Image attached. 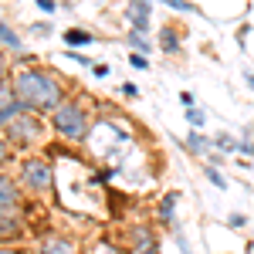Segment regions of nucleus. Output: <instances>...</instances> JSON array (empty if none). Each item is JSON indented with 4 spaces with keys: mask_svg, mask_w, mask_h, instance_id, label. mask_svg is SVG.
<instances>
[{
    "mask_svg": "<svg viewBox=\"0 0 254 254\" xmlns=\"http://www.w3.org/2000/svg\"><path fill=\"white\" fill-rule=\"evenodd\" d=\"M14 85V95L24 109H38V112H55L61 105V85L48 71H38V68H24L17 71V78L10 81Z\"/></svg>",
    "mask_w": 254,
    "mask_h": 254,
    "instance_id": "nucleus-1",
    "label": "nucleus"
},
{
    "mask_svg": "<svg viewBox=\"0 0 254 254\" xmlns=\"http://www.w3.org/2000/svg\"><path fill=\"white\" fill-rule=\"evenodd\" d=\"M51 122L64 139H85V132H88V119H85V109L78 102H61L55 109V116H51Z\"/></svg>",
    "mask_w": 254,
    "mask_h": 254,
    "instance_id": "nucleus-2",
    "label": "nucleus"
},
{
    "mask_svg": "<svg viewBox=\"0 0 254 254\" xmlns=\"http://www.w3.org/2000/svg\"><path fill=\"white\" fill-rule=\"evenodd\" d=\"M7 136L14 139V142H20V146H31V142L41 139V122L31 112H20L17 119L7 122Z\"/></svg>",
    "mask_w": 254,
    "mask_h": 254,
    "instance_id": "nucleus-3",
    "label": "nucleus"
},
{
    "mask_svg": "<svg viewBox=\"0 0 254 254\" xmlns=\"http://www.w3.org/2000/svg\"><path fill=\"white\" fill-rule=\"evenodd\" d=\"M20 180L31 187V190H48L51 187V166L44 159H27L24 170H20Z\"/></svg>",
    "mask_w": 254,
    "mask_h": 254,
    "instance_id": "nucleus-4",
    "label": "nucleus"
},
{
    "mask_svg": "<svg viewBox=\"0 0 254 254\" xmlns=\"http://www.w3.org/2000/svg\"><path fill=\"white\" fill-rule=\"evenodd\" d=\"M17 200H20V193H17V183H14L10 176H0V214L14 210V207H17Z\"/></svg>",
    "mask_w": 254,
    "mask_h": 254,
    "instance_id": "nucleus-5",
    "label": "nucleus"
},
{
    "mask_svg": "<svg viewBox=\"0 0 254 254\" xmlns=\"http://www.w3.org/2000/svg\"><path fill=\"white\" fill-rule=\"evenodd\" d=\"M38 254H75V244L68 241V237H44L38 244Z\"/></svg>",
    "mask_w": 254,
    "mask_h": 254,
    "instance_id": "nucleus-6",
    "label": "nucleus"
},
{
    "mask_svg": "<svg viewBox=\"0 0 254 254\" xmlns=\"http://www.w3.org/2000/svg\"><path fill=\"white\" fill-rule=\"evenodd\" d=\"M132 244H136V254H156V237L146 227H132Z\"/></svg>",
    "mask_w": 254,
    "mask_h": 254,
    "instance_id": "nucleus-7",
    "label": "nucleus"
},
{
    "mask_svg": "<svg viewBox=\"0 0 254 254\" xmlns=\"http://www.w3.org/2000/svg\"><path fill=\"white\" fill-rule=\"evenodd\" d=\"M20 102H17V95H14V85H3L0 81V116L3 112H10V109H17Z\"/></svg>",
    "mask_w": 254,
    "mask_h": 254,
    "instance_id": "nucleus-8",
    "label": "nucleus"
},
{
    "mask_svg": "<svg viewBox=\"0 0 254 254\" xmlns=\"http://www.w3.org/2000/svg\"><path fill=\"white\" fill-rule=\"evenodd\" d=\"M24 227H20L17 217H0V237H17Z\"/></svg>",
    "mask_w": 254,
    "mask_h": 254,
    "instance_id": "nucleus-9",
    "label": "nucleus"
},
{
    "mask_svg": "<svg viewBox=\"0 0 254 254\" xmlns=\"http://www.w3.org/2000/svg\"><path fill=\"white\" fill-rule=\"evenodd\" d=\"M146 14H149V3H136L132 7V24H136L139 31H146Z\"/></svg>",
    "mask_w": 254,
    "mask_h": 254,
    "instance_id": "nucleus-10",
    "label": "nucleus"
},
{
    "mask_svg": "<svg viewBox=\"0 0 254 254\" xmlns=\"http://www.w3.org/2000/svg\"><path fill=\"white\" fill-rule=\"evenodd\" d=\"M0 41H3V44H10V48H20V38L10 34V27H7L3 20H0Z\"/></svg>",
    "mask_w": 254,
    "mask_h": 254,
    "instance_id": "nucleus-11",
    "label": "nucleus"
},
{
    "mask_svg": "<svg viewBox=\"0 0 254 254\" xmlns=\"http://www.w3.org/2000/svg\"><path fill=\"white\" fill-rule=\"evenodd\" d=\"M187 146H190V149H193V153H203V149H207V142H203V136H187Z\"/></svg>",
    "mask_w": 254,
    "mask_h": 254,
    "instance_id": "nucleus-12",
    "label": "nucleus"
},
{
    "mask_svg": "<svg viewBox=\"0 0 254 254\" xmlns=\"http://www.w3.org/2000/svg\"><path fill=\"white\" fill-rule=\"evenodd\" d=\"M64 41H68V44H88V34H81V31H68V34H64Z\"/></svg>",
    "mask_w": 254,
    "mask_h": 254,
    "instance_id": "nucleus-13",
    "label": "nucleus"
},
{
    "mask_svg": "<svg viewBox=\"0 0 254 254\" xmlns=\"http://www.w3.org/2000/svg\"><path fill=\"white\" fill-rule=\"evenodd\" d=\"M173 200H176L173 193H170L166 200H163V207H159V214H163V220H170V217H173Z\"/></svg>",
    "mask_w": 254,
    "mask_h": 254,
    "instance_id": "nucleus-14",
    "label": "nucleus"
},
{
    "mask_svg": "<svg viewBox=\"0 0 254 254\" xmlns=\"http://www.w3.org/2000/svg\"><path fill=\"white\" fill-rule=\"evenodd\" d=\"M163 48H166V51H173V48H176V38H173V27H166V31H163Z\"/></svg>",
    "mask_w": 254,
    "mask_h": 254,
    "instance_id": "nucleus-15",
    "label": "nucleus"
},
{
    "mask_svg": "<svg viewBox=\"0 0 254 254\" xmlns=\"http://www.w3.org/2000/svg\"><path fill=\"white\" fill-rule=\"evenodd\" d=\"M217 146H220V149H234V139L231 136H217Z\"/></svg>",
    "mask_w": 254,
    "mask_h": 254,
    "instance_id": "nucleus-16",
    "label": "nucleus"
},
{
    "mask_svg": "<svg viewBox=\"0 0 254 254\" xmlns=\"http://www.w3.org/2000/svg\"><path fill=\"white\" fill-rule=\"evenodd\" d=\"M207 176H210V183H217V187H224V176L217 173V170H210V166H207Z\"/></svg>",
    "mask_w": 254,
    "mask_h": 254,
    "instance_id": "nucleus-17",
    "label": "nucleus"
},
{
    "mask_svg": "<svg viewBox=\"0 0 254 254\" xmlns=\"http://www.w3.org/2000/svg\"><path fill=\"white\" fill-rule=\"evenodd\" d=\"M38 7L44 10V14H51V10H55V0H38Z\"/></svg>",
    "mask_w": 254,
    "mask_h": 254,
    "instance_id": "nucleus-18",
    "label": "nucleus"
},
{
    "mask_svg": "<svg viewBox=\"0 0 254 254\" xmlns=\"http://www.w3.org/2000/svg\"><path fill=\"white\" fill-rule=\"evenodd\" d=\"M7 156H10V149H7V142H3V139H0V166H3V163H7Z\"/></svg>",
    "mask_w": 254,
    "mask_h": 254,
    "instance_id": "nucleus-19",
    "label": "nucleus"
},
{
    "mask_svg": "<svg viewBox=\"0 0 254 254\" xmlns=\"http://www.w3.org/2000/svg\"><path fill=\"white\" fill-rule=\"evenodd\" d=\"M166 3H170L173 10H190V3H183V0H166Z\"/></svg>",
    "mask_w": 254,
    "mask_h": 254,
    "instance_id": "nucleus-20",
    "label": "nucleus"
},
{
    "mask_svg": "<svg viewBox=\"0 0 254 254\" xmlns=\"http://www.w3.org/2000/svg\"><path fill=\"white\" fill-rule=\"evenodd\" d=\"M3 71H7V58L0 55V78H3Z\"/></svg>",
    "mask_w": 254,
    "mask_h": 254,
    "instance_id": "nucleus-21",
    "label": "nucleus"
},
{
    "mask_svg": "<svg viewBox=\"0 0 254 254\" xmlns=\"http://www.w3.org/2000/svg\"><path fill=\"white\" fill-rule=\"evenodd\" d=\"M0 254H20V251H14V248H0Z\"/></svg>",
    "mask_w": 254,
    "mask_h": 254,
    "instance_id": "nucleus-22",
    "label": "nucleus"
},
{
    "mask_svg": "<svg viewBox=\"0 0 254 254\" xmlns=\"http://www.w3.org/2000/svg\"><path fill=\"white\" fill-rule=\"evenodd\" d=\"M251 85H254V75H251Z\"/></svg>",
    "mask_w": 254,
    "mask_h": 254,
    "instance_id": "nucleus-23",
    "label": "nucleus"
}]
</instances>
